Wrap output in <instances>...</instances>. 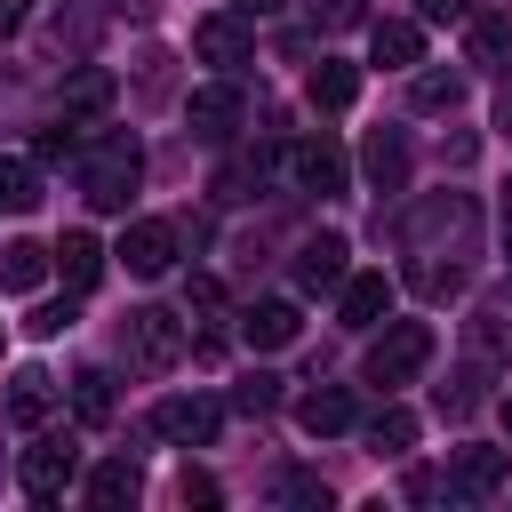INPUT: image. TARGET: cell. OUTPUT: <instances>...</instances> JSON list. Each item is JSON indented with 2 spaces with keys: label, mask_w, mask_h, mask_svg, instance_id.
I'll return each mask as SVG.
<instances>
[{
  "label": "cell",
  "mask_w": 512,
  "mask_h": 512,
  "mask_svg": "<svg viewBox=\"0 0 512 512\" xmlns=\"http://www.w3.org/2000/svg\"><path fill=\"white\" fill-rule=\"evenodd\" d=\"M24 16H32V0H0V40H8V32H24Z\"/></svg>",
  "instance_id": "37"
},
{
  "label": "cell",
  "mask_w": 512,
  "mask_h": 512,
  "mask_svg": "<svg viewBox=\"0 0 512 512\" xmlns=\"http://www.w3.org/2000/svg\"><path fill=\"white\" fill-rule=\"evenodd\" d=\"M496 120H504V136H512V80H504V104H496Z\"/></svg>",
  "instance_id": "40"
},
{
  "label": "cell",
  "mask_w": 512,
  "mask_h": 512,
  "mask_svg": "<svg viewBox=\"0 0 512 512\" xmlns=\"http://www.w3.org/2000/svg\"><path fill=\"white\" fill-rule=\"evenodd\" d=\"M72 472H80L72 432H48V440H32V448H24V472H16V480H24V496H32V504H56V496L72 488Z\"/></svg>",
  "instance_id": "4"
},
{
  "label": "cell",
  "mask_w": 512,
  "mask_h": 512,
  "mask_svg": "<svg viewBox=\"0 0 512 512\" xmlns=\"http://www.w3.org/2000/svg\"><path fill=\"white\" fill-rule=\"evenodd\" d=\"M48 408H56V376H48V368H16V376H8V424L32 432Z\"/></svg>",
  "instance_id": "14"
},
{
  "label": "cell",
  "mask_w": 512,
  "mask_h": 512,
  "mask_svg": "<svg viewBox=\"0 0 512 512\" xmlns=\"http://www.w3.org/2000/svg\"><path fill=\"white\" fill-rule=\"evenodd\" d=\"M120 352H128L136 368H152V376H160V368H176V360H184V320H176V312H160V304H144V312H128V320H120Z\"/></svg>",
  "instance_id": "1"
},
{
  "label": "cell",
  "mask_w": 512,
  "mask_h": 512,
  "mask_svg": "<svg viewBox=\"0 0 512 512\" xmlns=\"http://www.w3.org/2000/svg\"><path fill=\"white\" fill-rule=\"evenodd\" d=\"M416 288H424V296H456L464 272H456V264H416Z\"/></svg>",
  "instance_id": "31"
},
{
  "label": "cell",
  "mask_w": 512,
  "mask_h": 512,
  "mask_svg": "<svg viewBox=\"0 0 512 512\" xmlns=\"http://www.w3.org/2000/svg\"><path fill=\"white\" fill-rule=\"evenodd\" d=\"M184 120H192L200 136H232V128H240V96H232V88H192Z\"/></svg>",
  "instance_id": "19"
},
{
  "label": "cell",
  "mask_w": 512,
  "mask_h": 512,
  "mask_svg": "<svg viewBox=\"0 0 512 512\" xmlns=\"http://www.w3.org/2000/svg\"><path fill=\"white\" fill-rule=\"evenodd\" d=\"M280 496H288V504H304V512H328V480H320V472H288V480H280Z\"/></svg>",
  "instance_id": "29"
},
{
  "label": "cell",
  "mask_w": 512,
  "mask_h": 512,
  "mask_svg": "<svg viewBox=\"0 0 512 512\" xmlns=\"http://www.w3.org/2000/svg\"><path fill=\"white\" fill-rule=\"evenodd\" d=\"M424 360H432V328H424V320H392V328L368 344L360 368H368V384H408Z\"/></svg>",
  "instance_id": "2"
},
{
  "label": "cell",
  "mask_w": 512,
  "mask_h": 512,
  "mask_svg": "<svg viewBox=\"0 0 512 512\" xmlns=\"http://www.w3.org/2000/svg\"><path fill=\"white\" fill-rule=\"evenodd\" d=\"M72 408H80V424H104L112 416V376L104 368H80L72 376Z\"/></svg>",
  "instance_id": "25"
},
{
  "label": "cell",
  "mask_w": 512,
  "mask_h": 512,
  "mask_svg": "<svg viewBox=\"0 0 512 512\" xmlns=\"http://www.w3.org/2000/svg\"><path fill=\"white\" fill-rule=\"evenodd\" d=\"M48 264H56V248H40V240H8V248H0V288L24 296V288L48 280Z\"/></svg>",
  "instance_id": "18"
},
{
  "label": "cell",
  "mask_w": 512,
  "mask_h": 512,
  "mask_svg": "<svg viewBox=\"0 0 512 512\" xmlns=\"http://www.w3.org/2000/svg\"><path fill=\"white\" fill-rule=\"evenodd\" d=\"M424 16H464V0H416Z\"/></svg>",
  "instance_id": "39"
},
{
  "label": "cell",
  "mask_w": 512,
  "mask_h": 512,
  "mask_svg": "<svg viewBox=\"0 0 512 512\" xmlns=\"http://www.w3.org/2000/svg\"><path fill=\"white\" fill-rule=\"evenodd\" d=\"M216 304H224V288H216L208 272H200V280H184V312H216Z\"/></svg>",
  "instance_id": "33"
},
{
  "label": "cell",
  "mask_w": 512,
  "mask_h": 512,
  "mask_svg": "<svg viewBox=\"0 0 512 512\" xmlns=\"http://www.w3.org/2000/svg\"><path fill=\"white\" fill-rule=\"evenodd\" d=\"M24 328H32V336H64V328H72V304H40Z\"/></svg>",
  "instance_id": "34"
},
{
  "label": "cell",
  "mask_w": 512,
  "mask_h": 512,
  "mask_svg": "<svg viewBox=\"0 0 512 512\" xmlns=\"http://www.w3.org/2000/svg\"><path fill=\"white\" fill-rule=\"evenodd\" d=\"M368 56H376L384 72H408V64L424 56V24H408V16H384V24L368 32Z\"/></svg>",
  "instance_id": "13"
},
{
  "label": "cell",
  "mask_w": 512,
  "mask_h": 512,
  "mask_svg": "<svg viewBox=\"0 0 512 512\" xmlns=\"http://www.w3.org/2000/svg\"><path fill=\"white\" fill-rule=\"evenodd\" d=\"M344 256H352V248H344L336 232L304 240V248H296V288H312V296H320V288H344Z\"/></svg>",
  "instance_id": "11"
},
{
  "label": "cell",
  "mask_w": 512,
  "mask_h": 512,
  "mask_svg": "<svg viewBox=\"0 0 512 512\" xmlns=\"http://www.w3.org/2000/svg\"><path fill=\"white\" fill-rule=\"evenodd\" d=\"M464 96V80L456 72H416V112H448Z\"/></svg>",
  "instance_id": "27"
},
{
  "label": "cell",
  "mask_w": 512,
  "mask_h": 512,
  "mask_svg": "<svg viewBox=\"0 0 512 512\" xmlns=\"http://www.w3.org/2000/svg\"><path fill=\"white\" fill-rule=\"evenodd\" d=\"M296 328H304V320H296V304H280V296H272V304H248V320H240V336H248L256 352L296 344Z\"/></svg>",
  "instance_id": "17"
},
{
  "label": "cell",
  "mask_w": 512,
  "mask_h": 512,
  "mask_svg": "<svg viewBox=\"0 0 512 512\" xmlns=\"http://www.w3.org/2000/svg\"><path fill=\"white\" fill-rule=\"evenodd\" d=\"M304 96H312L320 112H344V104L360 96V64H312V80H304Z\"/></svg>",
  "instance_id": "21"
},
{
  "label": "cell",
  "mask_w": 512,
  "mask_h": 512,
  "mask_svg": "<svg viewBox=\"0 0 512 512\" xmlns=\"http://www.w3.org/2000/svg\"><path fill=\"white\" fill-rule=\"evenodd\" d=\"M216 424H224V408H216V400H200V392H176V400H160V408H152V432H160V440H176V448H208V440H216Z\"/></svg>",
  "instance_id": "6"
},
{
  "label": "cell",
  "mask_w": 512,
  "mask_h": 512,
  "mask_svg": "<svg viewBox=\"0 0 512 512\" xmlns=\"http://www.w3.org/2000/svg\"><path fill=\"white\" fill-rule=\"evenodd\" d=\"M368 440H376V456H400V448H416V416L408 408H376L368 416Z\"/></svg>",
  "instance_id": "26"
},
{
  "label": "cell",
  "mask_w": 512,
  "mask_h": 512,
  "mask_svg": "<svg viewBox=\"0 0 512 512\" xmlns=\"http://www.w3.org/2000/svg\"><path fill=\"white\" fill-rule=\"evenodd\" d=\"M240 16H272V8H288V0H232Z\"/></svg>",
  "instance_id": "38"
},
{
  "label": "cell",
  "mask_w": 512,
  "mask_h": 512,
  "mask_svg": "<svg viewBox=\"0 0 512 512\" xmlns=\"http://www.w3.org/2000/svg\"><path fill=\"white\" fill-rule=\"evenodd\" d=\"M392 312V280L384 272H352L344 280V328H376Z\"/></svg>",
  "instance_id": "16"
},
{
  "label": "cell",
  "mask_w": 512,
  "mask_h": 512,
  "mask_svg": "<svg viewBox=\"0 0 512 512\" xmlns=\"http://www.w3.org/2000/svg\"><path fill=\"white\" fill-rule=\"evenodd\" d=\"M232 400H240V408H248V416H264V408H272V400H280V384H272V376H248V384H240V392H232Z\"/></svg>",
  "instance_id": "32"
},
{
  "label": "cell",
  "mask_w": 512,
  "mask_h": 512,
  "mask_svg": "<svg viewBox=\"0 0 512 512\" xmlns=\"http://www.w3.org/2000/svg\"><path fill=\"white\" fill-rule=\"evenodd\" d=\"M136 496H144L136 456H104V464L88 472V504H96V512H120V504H136Z\"/></svg>",
  "instance_id": "12"
},
{
  "label": "cell",
  "mask_w": 512,
  "mask_h": 512,
  "mask_svg": "<svg viewBox=\"0 0 512 512\" xmlns=\"http://www.w3.org/2000/svg\"><path fill=\"white\" fill-rule=\"evenodd\" d=\"M312 16H320L328 32H344V24H360V0H312Z\"/></svg>",
  "instance_id": "35"
},
{
  "label": "cell",
  "mask_w": 512,
  "mask_h": 512,
  "mask_svg": "<svg viewBox=\"0 0 512 512\" xmlns=\"http://www.w3.org/2000/svg\"><path fill=\"white\" fill-rule=\"evenodd\" d=\"M464 48H472V64H504L512 56V16H472Z\"/></svg>",
  "instance_id": "24"
},
{
  "label": "cell",
  "mask_w": 512,
  "mask_h": 512,
  "mask_svg": "<svg viewBox=\"0 0 512 512\" xmlns=\"http://www.w3.org/2000/svg\"><path fill=\"white\" fill-rule=\"evenodd\" d=\"M192 56L200 64H248V24L240 16H200L192 24Z\"/></svg>",
  "instance_id": "10"
},
{
  "label": "cell",
  "mask_w": 512,
  "mask_h": 512,
  "mask_svg": "<svg viewBox=\"0 0 512 512\" xmlns=\"http://www.w3.org/2000/svg\"><path fill=\"white\" fill-rule=\"evenodd\" d=\"M96 104H112V80H104V72H80V80L64 88V120H80V112H96Z\"/></svg>",
  "instance_id": "28"
},
{
  "label": "cell",
  "mask_w": 512,
  "mask_h": 512,
  "mask_svg": "<svg viewBox=\"0 0 512 512\" xmlns=\"http://www.w3.org/2000/svg\"><path fill=\"white\" fill-rule=\"evenodd\" d=\"M288 176H296V192H320V200H336V192L352 184V160H344V144H328V136H304V144H288Z\"/></svg>",
  "instance_id": "5"
},
{
  "label": "cell",
  "mask_w": 512,
  "mask_h": 512,
  "mask_svg": "<svg viewBox=\"0 0 512 512\" xmlns=\"http://www.w3.org/2000/svg\"><path fill=\"white\" fill-rule=\"evenodd\" d=\"M504 472H512L504 448H456V456H448V488H456V496H496Z\"/></svg>",
  "instance_id": "9"
},
{
  "label": "cell",
  "mask_w": 512,
  "mask_h": 512,
  "mask_svg": "<svg viewBox=\"0 0 512 512\" xmlns=\"http://www.w3.org/2000/svg\"><path fill=\"white\" fill-rule=\"evenodd\" d=\"M56 272H64V288H96L104 280V240L96 232H64L56 240Z\"/></svg>",
  "instance_id": "15"
},
{
  "label": "cell",
  "mask_w": 512,
  "mask_h": 512,
  "mask_svg": "<svg viewBox=\"0 0 512 512\" xmlns=\"http://www.w3.org/2000/svg\"><path fill=\"white\" fill-rule=\"evenodd\" d=\"M504 248H512V208H504Z\"/></svg>",
  "instance_id": "41"
},
{
  "label": "cell",
  "mask_w": 512,
  "mask_h": 512,
  "mask_svg": "<svg viewBox=\"0 0 512 512\" xmlns=\"http://www.w3.org/2000/svg\"><path fill=\"white\" fill-rule=\"evenodd\" d=\"M136 176H144L136 136H104L96 160H88V200H96V208H128V200H136Z\"/></svg>",
  "instance_id": "3"
},
{
  "label": "cell",
  "mask_w": 512,
  "mask_h": 512,
  "mask_svg": "<svg viewBox=\"0 0 512 512\" xmlns=\"http://www.w3.org/2000/svg\"><path fill=\"white\" fill-rule=\"evenodd\" d=\"M72 144H80V128H72V120H56V128H40V144H32V160H64Z\"/></svg>",
  "instance_id": "30"
},
{
  "label": "cell",
  "mask_w": 512,
  "mask_h": 512,
  "mask_svg": "<svg viewBox=\"0 0 512 512\" xmlns=\"http://www.w3.org/2000/svg\"><path fill=\"white\" fill-rule=\"evenodd\" d=\"M120 264H128L136 280H160V272L176 264V224H160V216H136V224L120 232Z\"/></svg>",
  "instance_id": "7"
},
{
  "label": "cell",
  "mask_w": 512,
  "mask_h": 512,
  "mask_svg": "<svg viewBox=\"0 0 512 512\" xmlns=\"http://www.w3.org/2000/svg\"><path fill=\"white\" fill-rule=\"evenodd\" d=\"M0 208L8 216H32L40 208V160H0Z\"/></svg>",
  "instance_id": "22"
},
{
  "label": "cell",
  "mask_w": 512,
  "mask_h": 512,
  "mask_svg": "<svg viewBox=\"0 0 512 512\" xmlns=\"http://www.w3.org/2000/svg\"><path fill=\"white\" fill-rule=\"evenodd\" d=\"M504 432H512V400H504Z\"/></svg>",
  "instance_id": "42"
},
{
  "label": "cell",
  "mask_w": 512,
  "mask_h": 512,
  "mask_svg": "<svg viewBox=\"0 0 512 512\" xmlns=\"http://www.w3.org/2000/svg\"><path fill=\"white\" fill-rule=\"evenodd\" d=\"M216 496H224V488H216L208 472H192V464H184V504H216Z\"/></svg>",
  "instance_id": "36"
},
{
  "label": "cell",
  "mask_w": 512,
  "mask_h": 512,
  "mask_svg": "<svg viewBox=\"0 0 512 512\" xmlns=\"http://www.w3.org/2000/svg\"><path fill=\"white\" fill-rule=\"evenodd\" d=\"M296 424H304L312 440H336V432H352V424H360V400H352L344 384H320V392H304V400H296Z\"/></svg>",
  "instance_id": "8"
},
{
  "label": "cell",
  "mask_w": 512,
  "mask_h": 512,
  "mask_svg": "<svg viewBox=\"0 0 512 512\" xmlns=\"http://www.w3.org/2000/svg\"><path fill=\"white\" fill-rule=\"evenodd\" d=\"M472 352H480V360H504V352H512V296H488V304L472 312Z\"/></svg>",
  "instance_id": "20"
},
{
  "label": "cell",
  "mask_w": 512,
  "mask_h": 512,
  "mask_svg": "<svg viewBox=\"0 0 512 512\" xmlns=\"http://www.w3.org/2000/svg\"><path fill=\"white\" fill-rule=\"evenodd\" d=\"M368 176H376L384 192H400V184H408V144H400L392 128H376V136H368Z\"/></svg>",
  "instance_id": "23"
}]
</instances>
